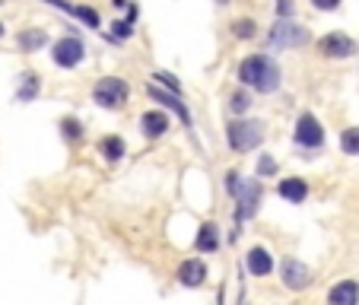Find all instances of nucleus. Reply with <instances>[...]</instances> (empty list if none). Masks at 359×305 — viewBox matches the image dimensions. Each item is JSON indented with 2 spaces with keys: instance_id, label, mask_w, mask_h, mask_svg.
I'll list each match as a JSON object with an SVG mask.
<instances>
[{
  "instance_id": "23",
  "label": "nucleus",
  "mask_w": 359,
  "mask_h": 305,
  "mask_svg": "<svg viewBox=\"0 0 359 305\" xmlns=\"http://www.w3.org/2000/svg\"><path fill=\"white\" fill-rule=\"evenodd\" d=\"M61 131H64L67 140H83V124L76 121V118H64V121H61Z\"/></svg>"
},
{
  "instance_id": "14",
  "label": "nucleus",
  "mask_w": 359,
  "mask_h": 305,
  "mask_svg": "<svg viewBox=\"0 0 359 305\" xmlns=\"http://www.w3.org/2000/svg\"><path fill=\"white\" fill-rule=\"evenodd\" d=\"M45 3H51V7H61L67 17L80 19L86 29H99V13H96L92 7H80V3H67V0H45Z\"/></svg>"
},
{
  "instance_id": "15",
  "label": "nucleus",
  "mask_w": 359,
  "mask_h": 305,
  "mask_svg": "<svg viewBox=\"0 0 359 305\" xmlns=\"http://www.w3.org/2000/svg\"><path fill=\"white\" fill-rule=\"evenodd\" d=\"M327 305H359V283L340 280L327 289Z\"/></svg>"
},
{
  "instance_id": "7",
  "label": "nucleus",
  "mask_w": 359,
  "mask_h": 305,
  "mask_svg": "<svg viewBox=\"0 0 359 305\" xmlns=\"http://www.w3.org/2000/svg\"><path fill=\"white\" fill-rule=\"evenodd\" d=\"M292 140L302 149H318L325 147V127L312 112H302L299 121H296V131H292Z\"/></svg>"
},
{
  "instance_id": "6",
  "label": "nucleus",
  "mask_w": 359,
  "mask_h": 305,
  "mask_svg": "<svg viewBox=\"0 0 359 305\" xmlns=\"http://www.w3.org/2000/svg\"><path fill=\"white\" fill-rule=\"evenodd\" d=\"M51 61L58 67H64V70H74V67H80L86 61V45L80 35H64V39H58L54 45H51Z\"/></svg>"
},
{
  "instance_id": "5",
  "label": "nucleus",
  "mask_w": 359,
  "mask_h": 305,
  "mask_svg": "<svg viewBox=\"0 0 359 305\" xmlns=\"http://www.w3.org/2000/svg\"><path fill=\"white\" fill-rule=\"evenodd\" d=\"M127 96H131V86H127L121 76H102V80H96V86H92V102L99 108H109V112L124 105Z\"/></svg>"
},
{
  "instance_id": "28",
  "label": "nucleus",
  "mask_w": 359,
  "mask_h": 305,
  "mask_svg": "<svg viewBox=\"0 0 359 305\" xmlns=\"http://www.w3.org/2000/svg\"><path fill=\"white\" fill-rule=\"evenodd\" d=\"M292 13H296L292 0H276V19H292Z\"/></svg>"
},
{
  "instance_id": "29",
  "label": "nucleus",
  "mask_w": 359,
  "mask_h": 305,
  "mask_svg": "<svg viewBox=\"0 0 359 305\" xmlns=\"http://www.w3.org/2000/svg\"><path fill=\"white\" fill-rule=\"evenodd\" d=\"M315 10H321V13H331V10H340L343 0H309Z\"/></svg>"
},
{
  "instance_id": "13",
  "label": "nucleus",
  "mask_w": 359,
  "mask_h": 305,
  "mask_svg": "<svg viewBox=\"0 0 359 305\" xmlns=\"http://www.w3.org/2000/svg\"><path fill=\"white\" fill-rule=\"evenodd\" d=\"M245 271L251 273V277H268V273H274V257H270L268 248L254 245L245 255Z\"/></svg>"
},
{
  "instance_id": "25",
  "label": "nucleus",
  "mask_w": 359,
  "mask_h": 305,
  "mask_svg": "<svg viewBox=\"0 0 359 305\" xmlns=\"http://www.w3.org/2000/svg\"><path fill=\"white\" fill-rule=\"evenodd\" d=\"M153 80H156L159 86H166V90H172V92H178V96H182V83H178L172 74H166V70H156V74H153Z\"/></svg>"
},
{
  "instance_id": "16",
  "label": "nucleus",
  "mask_w": 359,
  "mask_h": 305,
  "mask_svg": "<svg viewBox=\"0 0 359 305\" xmlns=\"http://www.w3.org/2000/svg\"><path fill=\"white\" fill-rule=\"evenodd\" d=\"M276 191H280V198L290 200V204H302V200L309 198V185H305V178H283V182L276 185Z\"/></svg>"
},
{
  "instance_id": "27",
  "label": "nucleus",
  "mask_w": 359,
  "mask_h": 305,
  "mask_svg": "<svg viewBox=\"0 0 359 305\" xmlns=\"http://www.w3.org/2000/svg\"><path fill=\"white\" fill-rule=\"evenodd\" d=\"M111 32H115L118 39H131V35H134V23H131V19H115V23H111Z\"/></svg>"
},
{
  "instance_id": "9",
  "label": "nucleus",
  "mask_w": 359,
  "mask_h": 305,
  "mask_svg": "<svg viewBox=\"0 0 359 305\" xmlns=\"http://www.w3.org/2000/svg\"><path fill=\"white\" fill-rule=\"evenodd\" d=\"M146 96H150L153 102H162L166 108H172V112H178V118H182V124L191 131V112L184 108V102H182V96L178 92H172V90H166V86H159V83H150L146 86Z\"/></svg>"
},
{
  "instance_id": "10",
  "label": "nucleus",
  "mask_w": 359,
  "mask_h": 305,
  "mask_svg": "<svg viewBox=\"0 0 359 305\" xmlns=\"http://www.w3.org/2000/svg\"><path fill=\"white\" fill-rule=\"evenodd\" d=\"M280 277H283V286L290 293H302V289L312 283V271L296 257H286L283 267H280Z\"/></svg>"
},
{
  "instance_id": "20",
  "label": "nucleus",
  "mask_w": 359,
  "mask_h": 305,
  "mask_svg": "<svg viewBox=\"0 0 359 305\" xmlns=\"http://www.w3.org/2000/svg\"><path fill=\"white\" fill-rule=\"evenodd\" d=\"M99 153L109 159V162H118V159L127 153V147H124V140H121V137L109 134V137H102V140H99Z\"/></svg>"
},
{
  "instance_id": "19",
  "label": "nucleus",
  "mask_w": 359,
  "mask_h": 305,
  "mask_svg": "<svg viewBox=\"0 0 359 305\" xmlns=\"http://www.w3.org/2000/svg\"><path fill=\"white\" fill-rule=\"evenodd\" d=\"M39 90H42V80H39V74H35V70L23 74V80H19V90H17V102H35V99H39Z\"/></svg>"
},
{
  "instance_id": "3",
  "label": "nucleus",
  "mask_w": 359,
  "mask_h": 305,
  "mask_svg": "<svg viewBox=\"0 0 359 305\" xmlns=\"http://www.w3.org/2000/svg\"><path fill=\"white\" fill-rule=\"evenodd\" d=\"M309 29L299 25L296 19H276L268 32V48L270 51H290V48H302L309 45Z\"/></svg>"
},
{
  "instance_id": "11",
  "label": "nucleus",
  "mask_w": 359,
  "mask_h": 305,
  "mask_svg": "<svg viewBox=\"0 0 359 305\" xmlns=\"http://www.w3.org/2000/svg\"><path fill=\"white\" fill-rule=\"evenodd\" d=\"M178 283L188 289H197L207 283V264H204L201 257H188L178 264Z\"/></svg>"
},
{
  "instance_id": "30",
  "label": "nucleus",
  "mask_w": 359,
  "mask_h": 305,
  "mask_svg": "<svg viewBox=\"0 0 359 305\" xmlns=\"http://www.w3.org/2000/svg\"><path fill=\"white\" fill-rule=\"evenodd\" d=\"M217 3H219V7H226V3H229V0H217Z\"/></svg>"
},
{
  "instance_id": "22",
  "label": "nucleus",
  "mask_w": 359,
  "mask_h": 305,
  "mask_svg": "<svg viewBox=\"0 0 359 305\" xmlns=\"http://www.w3.org/2000/svg\"><path fill=\"white\" fill-rule=\"evenodd\" d=\"M340 149L347 156H359V124L356 127H347V131L340 134Z\"/></svg>"
},
{
  "instance_id": "24",
  "label": "nucleus",
  "mask_w": 359,
  "mask_h": 305,
  "mask_svg": "<svg viewBox=\"0 0 359 305\" xmlns=\"http://www.w3.org/2000/svg\"><path fill=\"white\" fill-rule=\"evenodd\" d=\"M232 32H235V39H254L258 25H254V19H235Z\"/></svg>"
},
{
  "instance_id": "4",
  "label": "nucleus",
  "mask_w": 359,
  "mask_h": 305,
  "mask_svg": "<svg viewBox=\"0 0 359 305\" xmlns=\"http://www.w3.org/2000/svg\"><path fill=\"white\" fill-rule=\"evenodd\" d=\"M226 140L232 153H251L254 147L264 143V124L261 121H229L226 124Z\"/></svg>"
},
{
  "instance_id": "8",
  "label": "nucleus",
  "mask_w": 359,
  "mask_h": 305,
  "mask_svg": "<svg viewBox=\"0 0 359 305\" xmlns=\"http://www.w3.org/2000/svg\"><path fill=\"white\" fill-rule=\"evenodd\" d=\"M318 51H321V58L343 61V58H353V54H356V41L347 32H327L318 39Z\"/></svg>"
},
{
  "instance_id": "1",
  "label": "nucleus",
  "mask_w": 359,
  "mask_h": 305,
  "mask_svg": "<svg viewBox=\"0 0 359 305\" xmlns=\"http://www.w3.org/2000/svg\"><path fill=\"white\" fill-rule=\"evenodd\" d=\"M239 83L254 92L270 96V92L280 90L283 70H280V64H276L270 54H248V58H242V64H239Z\"/></svg>"
},
{
  "instance_id": "17",
  "label": "nucleus",
  "mask_w": 359,
  "mask_h": 305,
  "mask_svg": "<svg viewBox=\"0 0 359 305\" xmlns=\"http://www.w3.org/2000/svg\"><path fill=\"white\" fill-rule=\"evenodd\" d=\"M194 248H197V251H204V255H213V251H219V229H217V223H201V229H197V239H194Z\"/></svg>"
},
{
  "instance_id": "18",
  "label": "nucleus",
  "mask_w": 359,
  "mask_h": 305,
  "mask_svg": "<svg viewBox=\"0 0 359 305\" xmlns=\"http://www.w3.org/2000/svg\"><path fill=\"white\" fill-rule=\"evenodd\" d=\"M17 45L25 54H35V51H42L45 45H48V32H45V29H23V32L17 35Z\"/></svg>"
},
{
  "instance_id": "26",
  "label": "nucleus",
  "mask_w": 359,
  "mask_h": 305,
  "mask_svg": "<svg viewBox=\"0 0 359 305\" xmlns=\"http://www.w3.org/2000/svg\"><path fill=\"white\" fill-rule=\"evenodd\" d=\"M270 175H276V162H274V156H264L258 159V178H270Z\"/></svg>"
},
{
  "instance_id": "21",
  "label": "nucleus",
  "mask_w": 359,
  "mask_h": 305,
  "mask_svg": "<svg viewBox=\"0 0 359 305\" xmlns=\"http://www.w3.org/2000/svg\"><path fill=\"white\" fill-rule=\"evenodd\" d=\"M248 108H251L248 86H245V90H235V92H229V112H232V115H245Z\"/></svg>"
},
{
  "instance_id": "31",
  "label": "nucleus",
  "mask_w": 359,
  "mask_h": 305,
  "mask_svg": "<svg viewBox=\"0 0 359 305\" xmlns=\"http://www.w3.org/2000/svg\"><path fill=\"white\" fill-rule=\"evenodd\" d=\"M0 39H3V23H0Z\"/></svg>"
},
{
  "instance_id": "2",
  "label": "nucleus",
  "mask_w": 359,
  "mask_h": 305,
  "mask_svg": "<svg viewBox=\"0 0 359 305\" xmlns=\"http://www.w3.org/2000/svg\"><path fill=\"white\" fill-rule=\"evenodd\" d=\"M226 191L235 198V216L239 220H251V216L258 213L261 194H264L258 175L254 178H242L239 172H226Z\"/></svg>"
},
{
  "instance_id": "12",
  "label": "nucleus",
  "mask_w": 359,
  "mask_h": 305,
  "mask_svg": "<svg viewBox=\"0 0 359 305\" xmlns=\"http://www.w3.org/2000/svg\"><path fill=\"white\" fill-rule=\"evenodd\" d=\"M168 127H172V121H168L166 112H159V108H153V112H143L140 118V131L146 140H159V137H166Z\"/></svg>"
}]
</instances>
